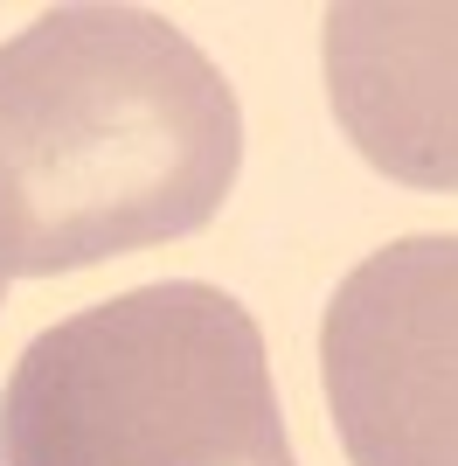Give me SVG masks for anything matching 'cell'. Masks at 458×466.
Here are the masks:
<instances>
[{"instance_id":"1","label":"cell","mask_w":458,"mask_h":466,"mask_svg":"<svg viewBox=\"0 0 458 466\" xmlns=\"http://www.w3.org/2000/svg\"><path fill=\"white\" fill-rule=\"evenodd\" d=\"M236 167V91L167 15L76 0L0 42V286L209 230Z\"/></svg>"},{"instance_id":"2","label":"cell","mask_w":458,"mask_h":466,"mask_svg":"<svg viewBox=\"0 0 458 466\" xmlns=\"http://www.w3.org/2000/svg\"><path fill=\"white\" fill-rule=\"evenodd\" d=\"M0 466H299L264 334L223 286L160 279L70 313L0 390Z\"/></svg>"},{"instance_id":"3","label":"cell","mask_w":458,"mask_h":466,"mask_svg":"<svg viewBox=\"0 0 458 466\" xmlns=\"http://www.w3.org/2000/svg\"><path fill=\"white\" fill-rule=\"evenodd\" d=\"M320 362L354 466H458V237L368 251L326 307Z\"/></svg>"},{"instance_id":"4","label":"cell","mask_w":458,"mask_h":466,"mask_svg":"<svg viewBox=\"0 0 458 466\" xmlns=\"http://www.w3.org/2000/svg\"><path fill=\"white\" fill-rule=\"evenodd\" d=\"M452 7H334L326 15V97L354 154L410 188L458 181L452 126Z\"/></svg>"},{"instance_id":"5","label":"cell","mask_w":458,"mask_h":466,"mask_svg":"<svg viewBox=\"0 0 458 466\" xmlns=\"http://www.w3.org/2000/svg\"><path fill=\"white\" fill-rule=\"evenodd\" d=\"M0 299H7V286H0Z\"/></svg>"}]
</instances>
